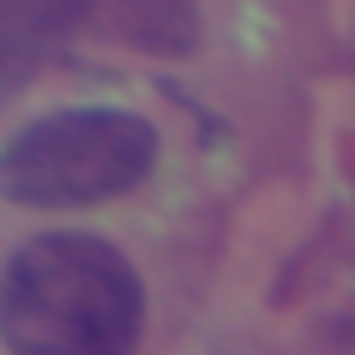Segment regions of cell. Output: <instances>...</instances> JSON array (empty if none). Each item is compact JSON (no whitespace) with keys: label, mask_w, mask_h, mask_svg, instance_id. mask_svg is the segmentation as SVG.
<instances>
[{"label":"cell","mask_w":355,"mask_h":355,"mask_svg":"<svg viewBox=\"0 0 355 355\" xmlns=\"http://www.w3.org/2000/svg\"><path fill=\"white\" fill-rule=\"evenodd\" d=\"M157 131L131 110H58L0 141V199L21 209H84L141 189Z\"/></svg>","instance_id":"7a4b0ae2"},{"label":"cell","mask_w":355,"mask_h":355,"mask_svg":"<svg viewBox=\"0 0 355 355\" xmlns=\"http://www.w3.org/2000/svg\"><path fill=\"white\" fill-rule=\"evenodd\" d=\"M78 37V0H0V105Z\"/></svg>","instance_id":"277c9868"},{"label":"cell","mask_w":355,"mask_h":355,"mask_svg":"<svg viewBox=\"0 0 355 355\" xmlns=\"http://www.w3.org/2000/svg\"><path fill=\"white\" fill-rule=\"evenodd\" d=\"M146 329L136 266L100 235H37L0 266V340L26 355H121Z\"/></svg>","instance_id":"6da1fadb"},{"label":"cell","mask_w":355,"mask_h":355,"mask_svg":"<svg viewBox=\"0 0 355 355\" xmlns=\"http://www.w3.org/2000/svg\"><path fill=\"white\" fill-rule=\"evenodd\" d=\"M78 32L157 58H189L204 21L193 0H78Z\"/></svg>","instance_id":"3957f363"}]
</instances>
